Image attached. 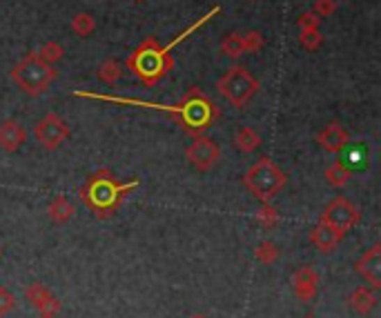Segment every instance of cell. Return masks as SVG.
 Segmentation results:
<instances>
[{
	"label": "cell",
	"mask_w": 381,
	"mask_h": 318,
	"mask_svg": "<svg viewBox=\"0 0 381 318\" xmlns=\"http://www.w3.org/2000/svg\"><path fill=\"white\" fill-rule=\"evenodd\" d=\"M74 96L78 98H94V100H105V103H118V105H137V107H145V109H159V111H167L176 118V122L189 134H203L208 132L212 125L219 118V107L215 105L203 89H199L196 85H192L183 94V98L178 100L176 105H159V103H145V100L139 98H123V96H111V94H96V92H83V89H76Z\"/></svg>",
	"instance_id": "1"
},
{
	"label": "cell",
	"mask_w": 381,
	"mask_h": 318,
	"mask_svg": "<svg viewBox=\"0 0 381 318\" xmlns=\"http://www.w3.org/2000/svg\"><path fill=\"white\" fill-rule=\"evenodd\" d=\"M221 11V7H212L208 14L203 18H199L194 25H189L185 31H181L178 36L167 45V47H163V45L156 40V38H145L139 42V47L134 49L127 61H125V67L127 70L139 78V81L145 85V87H154L159 85L163 78L170 74L174 70V58H172V49L176 47L178 42H183L189 33H194L199 27L208 25V22L215 18L217 14Z\"/></svg>",
	"instance_id": "2"
},
{
	"label": "cell",
	"mask_w": 381,
	"mask_h": 318,
	"mask_svg": "<svg viewBox=\"0 0 381 318\" xmlns=\"http://www.w3.org/2000/svg\"><path fill=\"white\" fill-rule=\"evenodd\" d=\"M139 187V180L132 183H118L109 169H98L96 174L87 178V183L78 189V196L92 209L98 218H109L111 214L123 205V200L132 189Z\"/></svg>",
	"instance_id": "3"
},
{
	"label": "cell",
	"mask_w": 381,
	"mask_h": 318,
	"mask_svg": "<svg viewBox=\"0 0 381 318\" xmlns=\"http://www.w3.org/2000/svg\"><path fill=\"white\" fill-rule=\"evenodd\" d=\"M56 76H59L56 67L45 63L36 51L20 58L11 70V81L27 96H40L42 92H47V87L56 81Z\"/></svg>",
	"instance_id": "4"
},
{
	"label": "cell",
	"mask_w": 381,
	"mask_h": 318,
	"mask_svg": "<svg viewBox=\"0 0 381 318\" xmlns=\"http://www.w3.org/2000/svg\"><path fill=\"white\" fill-rule=\"evenodd\" d=\"M286 180H288L286 172L267 156L259 158V161L243 174V185L261 202H270L279 191L283 189Z\"/></svg>",
	"instance_id": "5"
},
{
	"label": "cell",
	"mask_w": 381,
	"mask_h": 318,
	"mask_svg": "<svg viewBox=\"0 0 381 318\" xmlns=\"http://www.w3.org/2000/svg\"><path fill=\"white\" fill-rule=\"evenodd\" d=\"M217 89L232 107L243 109L261 89V83L245 67H232L217 81Z\"/></svg>",
	"instance_id": "6"
},
{
	"label": "cell",
	"mask_w": 381,
	"mask_h": 318,
	"mask_svg": "<svg viewBox=\"0 0 381 318\" xmlns=\"http://www.w3.org/2000/svg\"><path fill=\"white\" fill-rule=\"evenodd\" d=\"M319 223L328 225L330 230H334L337 234L345 236L357 223H359V209H357L348 198L337 196V198H332L326 205Z\"/></svg>",
	"instance_id": "7"
},
{
	"label": "cell",
	"mask_w": 381,
	"mask_h": 318,
	"mask_svg": "<svg viewBox=\"0 0 381 318\" xmlns=\"http://www.w3.org/2000/svg\"><path fill=\"white\" fill-rule=\"evenodd\" d=\"M70 125H67L59 113L49 111L47 116H42L36 127H33V138H36V143L42 147V150H59V147L63 143H67V138H70Z\"/></svg>",
	"instance_id": "8"
},
{
	"label": "cell",
	"mask_w": 381,
	"mask_h": 318,
	"mask_svg": "<svg viewBox=\"0 0 381 318\" xmlns=\"http://www.w3.org/2000/svg\"><path fill=\"white\" fill-rule=\"evenodd\" d=\"M185 156H187V161L192 163V167L199 169V172H210V169L221 161V150L212 138L199 134L185 150Z\"/></svg>",
	"instance_id": "9"
},
{
	"label": "cell",
	"mask_w": 381,
	"mask_h": 318,
	"mask_svg": "<svg viewBox=\"0 0 381 318\" xmlns=\"http://www.w3.org/2000/svg\"><path fill=\"white\" fill-rule=\"evenodd\" d=\"M319 274H317V269L315 267H310V265H304L301 269L295 271V276H293V287H295V294L301 299V301H312L317 296V292H319Z\"/></svg>",
	"instance_id": "10"
},
{
	"label": "cell",
	"mask_w": 381,
	"mask_h": 318,
	"mask_svg": "<svg viewBox=\"0 0 381 318\" xmlns=\"http://www.w3.org/2000/svg\"><path fill=\"white\" fill-rule=\"evenodd\" d=\"M357 271L371 283L373 289H377L381 285V247L379 245H373L359 260H357Z\"/></svg>",
	"instance_id": "11"
},
{
	"label": "cell",
	"mask_w": 381,
	"mask_h": 318,
	"mask_svg": "<svg viewBox=\"0 0 381 318\" xmlns=\"http://www.w3.org/2000/svg\"><path fill=\"white\" fill-rule=\"evenodd\" d=\"M27 141L25 127L16 118H7L0 122V150L3 152H18Z\"/></svg>",
	"instance_id": "12"
},
{
	"label": "cell",
	"mask_w": 381,
	"mask_h": 318,
	"mask_svg": "<svg viewBox=\"0 0 381 318\" xmlns=\"http://www.w3.org/2000/svg\"><path fill=\"white\" fill-rule=\"evenodd\" d=\"M27 299L31 301L33 308L40 312L42 318H54L56 312L61 310V303L56 301L54 294L47 287H45V285H40V283H33V285H29Z\"/></svg>",
	"instance_id": "13"
},
{
	"label": "cell",
	"mask_w": 381,
	"mask_h": 318,
	"mask_svg": "<svg viewBox=\"0 0 381 318\" xmlns=\"http://www.w3.org/2000/svg\"><path fill=\"white\" fill-rule=\"evenodd\" d=\"M317 143H319L321 150H326L330 154H339L343 147L350 143V136L339 122H330L317 134Z\"/></svg>",
	"instance_id": "14"
},
{
	"label": "cell",
	"mask_w": 381,
	"mask_h": 318,
	"mask_svg": "<svg viewBox=\"0 0 381 318\" xmlns=\"http://www.w3.org/2000/svg\"><path fill=\"white\" fill-rule=\"evenodd\" d=\"M341 158L339 163L348 169V172H364V169L368 167V158H371V152H368V145L357 141V143H348L343 147V150L339 152Z\"/></svg>",
	"instance_id": "15"
},
{
	"label": "cell",
	"mask_w": 381,
	"mask_h": 318,
	"mask_svg": "<svg viewBox=\"0 0 381 318\" xmlns=\"http://www.w3.org/2000/svg\"><path fill=\"white\" fill-rule=\"evenodd\" d=\"M341 234H337L334 230H330L328 225L319 223L315 230L310 232V241L315 247H319V252L328 254V252H334V247H337L341 243Z\"/></svg>",
	"instance_id": "16"
},
{
	"label": "cell",
	"mask_w": 381,
	"mask_h": 318,
	"mask_svg": "<svg viewBox=\"0 0 381 318\" xmlns=\"http://www.w3.org/2000/svg\"><path fill=\"white\" fill-rule=\"evenodd\" d=\"M375 305H377V296H375L373 287L361 285V287H357V289L350 294V308H352L357 314H361V316L371 314V312L375 310Z\"/></svg>",
	"instance_id": "17"
},
{
	"label": "cell",
	"mask_w": 381,
	"mask_h": 318,
	"mask_svg": "<svg viewBox=\"0 0 381 318\" xmlns=\"http://www.w3.org/2000/svg\"><path fill=\"white\" fill-rule=\"evenodd\" d=\"M74 205L70 202V198L67 196H56L52 202H49V207H47V214H49V218L56 223V225H65L67 221H72V216H74Z\"/></svg>",
	"instance_id": "18"
},
{
	"label": "cell",
	"mask_w": 381,
	"mask_h": 318,
	"mask_svg": "<svg viewBox=\"0 0 381 318\" xmlns=\"http://www.w3.org/2000/svg\"><path fill=\"white\" fill-rule=\"evenodd\" d=\"M234 147L243 154H252L261 147V136L252 127H241L237 134H234Z\"/></svg>",
	"instance_id": "19"
},
{
	"label": "cell",
	"mask_w": 381,
	"mask_h": 318,
	"mask_svg": "<svg viewBox=\"0 0 381 318\" xmlns=\"http://www.w3.org/2000/svg\"><path fill=\"white\" fill-rule=\"evenodd\" d=\"M123 65L118 63V61H114V58H107V61H103L98 65V70H96V76L103 81L105 85H116L120 78H123Z\"/></svg>",
	"instance_id": "20"
},
{
	"label": "cell",
	"mask_w": 381,
	"mask_h": 318,
	"mask_svg": "<svg viewBox=\"0 0 381 318\" xmlns=\"http://www.w3.org/2000/svg\"><path fill=\"white\" fill-rule=\"evenodd\" d=\"M96 29V18L92 14H87V11H83V14H76L72 18V31L76 33V36H92Z\"/></svg>",
	"instance_id": "21"
},
{
	"label": "cell",
	"mask_w": 381,
	"mask_h": 318,
	"mask_svg": "<svg viewBox=\"0 0 381 318\" xmlns=\"http://www.w3.org/2000/svg\"><path fill=\"white\" fill-rule=\"evenodd\" d=\"M221 51L228 56V58L237 61L239 56H243V40H241V33H228L226 38L221 42Z\"/></svg>",
	"instance_id": "22"
},
{
	"label": "cell",
	"mask_w": 381,
	"mask_h": 318,
	"mask_svg": "<svg viewBox=\"0 0 381 318\" xmlns=\"http://www.w3.org/2000/svg\"><path fill=\"white\" fill-rule=\"evenodd\" d=\"M326 180L332 187H343L350 180V172L345 169L339 161H334L328 169H326Z\"/></svg>",
	"instance_id": "23"
},
{
	"label": "cell",
	"mask_w": 381,
	"mask_h": 318,
	"mask_svg": "<svg viewBox=\"0 0 381 318\" xmlns=\"http://www.w3.org/2000/svg\"><path fill=\"white\" fill-rule=\"evenodd\" d=\"M36 54L40 56V58H42L45 63L54 65V63H59V61L63 58V56H65V49H63V45H61V42L49 40V42H45L40 49H36Z\"/></svg>",
	"instance_id": "24"
},
{
	"label": "cell",
	"mask_w": 381,
	"mask_h": 318,
	"mask_svg": "<svg viewBox=\"0 0 381 318\" xmlns=\"http://www.w3.org/2000/svg\"><path fill=\"white\" fill-rule=\"evenodd\" d=\"M299 42L306 51H317L323 45V36L319 29H301L299 33Z\"/></svg>",
	"instance_id": "25"
},
{
	"label": "cell",
	"mask_w": 381,
	"mask_h": 318,
	"mask_svg": "<svg viewBox=\"0 0 381 318\" xmlns=\"http://www.w3.org/2000/svg\"><path fill=\"white\" fill-rule=\"evenodd\" d=\"M254 256L259 258L261 263L270 265V263H274V260L279 258V247L272 241H263V243H259V247H256Z\"/></svg>",
	"instance_id": "26"
},
{
	"label": "cell",
	"mask_w": 381,
	"mask_h": 318,
	"mask_svg": "<svg viewBox=\"0 0 381 318\" xmlns=\"http://www.w3.org/2000/svg\"><path fill=\"white\" fill-rule=\"evenodd\" d=\"M241 40H243V51H245V54L259 51V49H263V45H265L263 33H259V31H248V33H243Z\"/></svg>",
	"instance_id": "27"
},
{
	"label": "cell",
	"mask_w": 381,
	"mask_h": 318,
	"mask_svg": "<svg viewBox=\"0 0 381 318\" xmlns=\"http://www.w3.org/2000/svg\"><path fill=\"white\" fill-rule=\"evenodd\" d=\"M256 221H259L263 227H274L279 223V214L270 202H263V207L256 212Z\"/></svg>",
	"instance_id": "28"
},
{
	"label": "cell",
	"mask_w": 381,
	"mask_h": 318,
	"mask_svg": "<svg viewBox=\"0 0 381 318\" xmlns=\"http://www.w3.org/2000/svg\"><path fill=\"white\" fill-rule=\"evenodd\" d=\"M337 7H339L337 0H315V9L312 11H315L319 18H328L337 11Z\"/></svg>",
	"instance_id": "29"
},
{
	"label": "cell",
	"mask_w": 381,
	"mask_h": 318,
	"mask_svg": "<svg viewBox=\"0 0 381 318\" xmlns=\"http://www.w3.org/2000/svg\"><path fill=\"white\" fill-rule=\"evenodd\" d=\"M16 308V299H14V294H11L7 287L0 285V318L7 316L11 310Z\"/></svg>",
	"instance_id": "30"
},
{
	"label": "cell",
	"mask_w": 381,
	"mask_h": 318,
	"mask_svg": "<svg viewBox=\"0 0 381 318\" xmlns=\"http://www.w3.org/2000/svg\"><path fill=\"white\" fill-rule=\"evenodd\" d=\"M297 25H299V29H319L321 18L315 14V11H304V14L297 18Z\"/></svg>",
	"instance_id": "31"
},
{
	"label": "cell",
	"mask_w": 381,
	"mask_h": 318,
	"mask_svg": "<svg viewBox=\"0 0 381 318\" xmlns=\"http://www.w3.org/2000/svg\"><path fill=\"white\" fill-rule=\"evenodd\" d=\"M134 3H145V0H134Z\"/></svg>",
	"instance_id": "32"
},
{
	"label": "cell",
	"mask_w": 381,
	"mask_h": 318,
	"mask_svg": "<svg viewBox=\"0 0 381 318\" xmlns=\"http://www.w3.org/2000/svg\"><path fill=\"white\" fill-rule=\"evenodd\" d=\"M304 318H315V316H310V314H308V316H304Z\"/></svg>",
	"instance_id": "33"
},
{
	"label": "cell",
	"mask_w": 381,
	"mask_h": 318,
	"mask_svg": "<svg viewBox=\"0 0 381 318\" xmlns=\"http://www.w3.org/2000/svg\"><path fill=\"white\" fill-rule=\"evenodd\" d=\"M192 318H205V316H192Z\"/></svg>",
	"instance_id": "34"
},
{
	"label": "cell",
	"mask_w": 381,
	"mask_h": 318,
	"mask_svg": "<svg viewBox=\"0 0 381 318\" xmlns=\"http://www.w3.org/2000/svg\"><path fill=\"white\" fill-rule=\"evenodd\" d=\"M0 256H3V249H0Z\"/></svg>",
	"instance_id": "35"
}]
</instances>
